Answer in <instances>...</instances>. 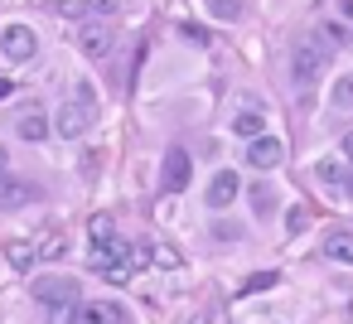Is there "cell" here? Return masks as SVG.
<instances>
[{
    "label": "cell",
    "instance_id": "ba28073f",
    "mask_svg": "<svg viewBox=\"0 0 353 324\" xmlns=\"http://www.w3.org/2000/svg\"><path fill=\"white\" fill-rule=\"evenodd\" d=\"M242 194V179H237V170H218L213 179H208V208L213 213H223L232 199Z\"/></svg>",
    "mask_w": 353,
    "mask_h": 324
},
{
    "label": "cell",
    "instance_id": "4fadbf2b",
    "mask_svg": "<svg viewBox=\"0 0 353 324\" xmlns=\"http://www.w3.org/2000/svg\"><path fill=\"white\" fill-rule=\"evenodd\" d=\"M15 136H20V141H49V117H44V112H25V117L15 121Z\"/></svg>",
    "mask_w": 353,
    "mask_h": 324
},
{
    "label": "cell",
    "instance_id": "e0dca14e",
    "mask_svg": "<svg viewBox=\"0 0 353 324\" xmlns=\"http://www.w3.org/2000/svg\"><path fill=\"white\" fill-rule=\"evenodd\" d=\"M6 261H10L15 271H30V266H34V242H10V247H6Z\"/></svg>",
    "mask_w": 353,
    "mask_h": 324
},
{
    "label": "cell",
    "instance_id": "8992f818",
    "mask_svg": "<svg viewBox=\"0 0 353 324\" xmlns=\"http://www.w3.org/2000/svg\"><path fill=\"white\" fill-rule=\"evenodd\" d=\"M78 49H83V59H107V49H112V25H107V20H88V25L78 30Z\"/></svg>",
    "mask_w": 353,
    "mask_h": 324
},
{
    "label": "cell",
    "instance_id": "d6986e66",
    "mask_svg": "<svg viewBox=\"0 0 353 324\" xmlns=\"http://www.w3.org/2000/svg\"><path fill=\"white\" fill-rule=\"evenodd\" d=\"M276 281H281L276 271H256V276H247V281H242V295H261V290H271Z\"/></svg>",
    "mask_w": 353,
    "mask_h": 324
},
{
    "label": "cell",
    "instance_id": "5bb4252c",
    "mask_svg": "<svg viewBox=\"0 0 353 324\" xmlns=\"http://www.w3.org/2000/svg\"><path fill=\"white\" fill-rule=\"evenodd\" d=\"M324 256L353 266V232H329V237H324Z\"/></svg>",
    "mask_w": 353,
    "mask_h": 324
},
{
    "label": "cell",
    "instance_id": "277c9868",
    "mask_svg": "<svg viewBox=\"0 0 353 324\" xmlns=\"http://www.w3.org/2000/svg\"><path fill=\"white\" fill-rule=\"evenodd\" d=\"M281 160H285L281 136H266V131H261V136H252V141H247V165H252V170H276Z\"/></svg>",
    "mask_w": 353,
    "mask_h": 324
},
{
    "label": "cell",
    "instance_id": "30bf717a",
    "mask_svg": "<svg viewBox=\"0 0 353 324\" xmlns=\"http://www.w3.org/2000/svg\"><path fill=\"white\" fill-rule=\"evenodd\" d=\"M314 174H319L329 189H339V194H348V199H353V170H348L343 160H334V155H329V160H319V165H314Z\"/></svg>",
    "mask_w": 353,
    "mask_h": 324
},
{
    "label": "cell",
    "instance_id": "2e32d148",
    "mask_svg": "<svg viewBox=\"0 0 353 324\" xmlns=\"http://www.w3.org/2000/svg\"><path fill=\"white\" fill-rule=\"evenodd\" d=\"M266 131V121H261V112L252 107V112H237V121H232V136H242V145L252 141V136H261Z\"/></svg>",
    "mask_w": 353,
    "mask_h": 324
},
{
    "label": "cell",
    "instance_id": "6da1fadb",
    "mask_svg": "<svg viewBox=\"0 0 353 324\" xmlns=\"http://www.w3.org/2000/svg\"><path fill=\"white\" fill-rule=\"evenodd\" d=\"M92 126H97V97H92V88H88V83H78V97H68V102L59 107L54 131H59L63 141H83Z\"/></svg>",
    "mask_w": 353,
    "mask_h": 324
},
{
    "label": "cell",
    "instance_id": "7402d4cb",
    "mask_svg": "<svg viewBox=\"0 0 353 324\" xmlns=\"http://www.w3.org/2000/svg\"><path fill=\"white\" fill-rule=\"evenodd\" d=\"M252 203H256V213H271V208H276V194H271L266 184H252Z\"/></svg>",
    "mask_w": 353,
    "mask_h": 324
},
{
    "label": "cell",
    "instance_id": "d4e9b609",
    "mask_svg": "<svg viewBox=\"0 0 353 324\" xmlns=\"http://www.w3.org/2000/svg\"><path fill=\"white\" fill-rule=\"evenodd\" d=\"M117 6H121V0H88V15L107 20V15H117Z\"/></svg>",
    "mask_w": 353,
    "mask_h": 324
},
{
    "label": "cell",
    "instance_id": "8fae6325",
    "mask_svg": "<svg viewBox=\"0 0 353 324\" xmlns=\"http://www.w3.org/2000/svg\"><path fill=\"white\" fill-rule=\"evenodd\" d=\"M73 324H121V310L112 300H88V305H78Z\"/></svg>",
    "mask_w": 353,
    "mask_h": 324
},
{
    "label": "cell",
    "instance_id": "52a82bcc",
    "mask_svg": "<svg viewBox=\"0 0 353 324\" xmlns=\"http://www.w3.org/2000/svg\"><path fill=\"white\" fill-rule=\"evenodd\" d=\"M189 174H194L189 150H184V145H170V150H165V189H170V194L189 189Z\"/></svg>",
    "mask_w": 353,
    "mask_h": 324
},
{
    "label": "cell",
    "instance_id": "603a6c76",
    "mask_svg": "<svg viewBox=\"0 0 353 324\" xmlns=\"http://www.w3.org/2000/svg\"><path fill=\"white\" fill-rule=\"evenodd\" d=\"M213 15L218 20H237L242 15V0H213Z\"/></svg>",
    "mask_w": 353,
    "mask_h": 324
},
{
    "label": "cell",
    "instance_id": "9a60e30c",
    "mask_svg": "<svg viewBox=\"0 0 353 324\" xmlns=\"http://www.w3.org/2000/svg\"><path fill=\"white\" fill-rule=\"evenodd\" d=\"M63 252H68V237H63V232H39V237H34V256L59 261Z\"/></svg>",
    "mask_w": 353,
    "mask_h": 324
},
{
    "label": "cell",
    "instance_id": "9c48e42d",
    "mask_svg": "<svg viewBox=\"0 0 353 324\" xmlns=\"http://www.w3.org/2000/svg\"><path fill=\"white\" fill-rule=\"evenodd\" d=\"M34 199H39V189H34L30 179L0 174V208H25V203H34Z\"/></svg>",
    "mask_w": 353,
    "mask_h": 324
},
{
    "label": "cell",
    "instance_id": "4316f807",
    "mask_svg": "<svg viewBox=\"0 0 353 324\" xmlns=\"http://www.w3.org/2000/svg\"><path fill=\"white\" fill-rule=\"evenodd\" d=\"M343 160H353V131L343 136Z\"/></svg>",
    "mask_w": 353,
    "mask_h": 324
},
{
    "label": "cell",
    "instance_id": "7c38bea8",
    "mask_svg": "<svg viewBox=\"0 0 353 324\" xmlns=\"http://www.w3.org/2000/svg\"><path fill=\"white\" fill-rule=\"evenodd\" d=\"M290 68H295L300 83H310V78L319 73V39H305V44L295 49V63H290Z\"/></svg>",
    "mask_w": 353,
    "mask_h": 324
},
{
    "label": "cell",
    "instance_id": "cb8c5ba5",
    "mask_svg": "<svg viewBox=\"0 0 353 324\" xmlns=\"http://www.w3.org/2000/svg\"><path fill=\"white\" fill-rule=\"evenodd\" d=\"M78 305H49V324H73Z\"/></svg>",
    "mask_w": 353,
    "mask_h": 324
},
{
    "label": "cell",
    "instance_id": "ffe728a7",
    "mask_svg": "<svg viewBox=\"0 0 353 324\" xmlns=\"http://www.w3.org/2000/svg\"><path fill=\"white\" fill-rule=\"evenodd\" d=\"M88 232H92V242H107V237H117V223H112L107 213H92V223H88Z\"/></svg>",
    "mask_w": 353,
    "mask_h": 324
},
{
    "label": "cell",
    "instance_id": "ac0fdd59",
    "mask_svg": "<svg viewBox=\"0 0 353 324\" xmlns=\"http://www.w3.org/2000/svg\"><path fill=\"white\" fill-rule=\"evenodd\" d=\"M329 102H334L339 112H353V73H343V78L334 83V92H329Z\"/></svg>",
    "mask_w": 353,
    "mask_h": 324
},
{
    "label": "cell",
    "instance_id": "3957f363",
    "mask_svg": "<svg viewBox=\"0 0 353 324\" xmlns=\"http://www.w3.org/2000/svg\"><path fill=\"white\" fill-rule=\"evenodd\" d=\"M0 54H6L10 63H30V59L39 54L34 30H30V25H6V30H0Z\"/></svg>",
    "mask_w": 353,
    "mask_h": 324
},
{
    "label": "cell",
    "instance_id": "44dd1931",
    "mask_svg": "<svg viewBox=\"0 0 353 324\" xmlns=\"http://www.w3.org/2000/svg\"><path fill=\"white\" fill-rule=\"evenodd\" d=\"M54 10L68 15V20H83L88 15V0H54Z\"/></svg>",
    "mask_w": 353,
    "mask_h": 324
},
{
    "label": "cell",
    "instance_id": "484cf974",
    "mask_svg": "<svg viewBox=\"0 0 353 324\" xmlns=\"http://www.w3.org/2000/svg\"><path fill=\"white\" fill-rule=\"evenodd\" d=\"M10 92H15V83H10V78H0V102H6Z\"/></svg>",
    "mask_w": 353,
    "mask_h": 324
},
{
    "label": "cell",
    "instance_id": "7a4b0ae2",
    "mask_svg": "<svg viewBox=\"0 0 353 324\" xmlns=\"http://www.w3.org/2000/svg\"><path fill=\"white\" fill-rule=\"evenodd\" d=\"M136 266H141V256H131V247H126L121 237L92 242V271H97L102 281L121 285V281H131V271H136Z\"/></svg>",
    "mask_w": 353,
    "mask_h": 324
},
{
    "label": "cell",
    "instance_id": "5b68a950",
    "mask_svg": "<svg viewBox=\"0 0 353 324\" xmlns=\"http://www.w3.org/2000/svg\"><path fill=\"white\" fill-rule=\"evenodd\" d=\"M34 300L39 305H78V281H68V276H39L34 281Z\"/></svg>",
    "mask_w": 353,
    "mask_h": 324
}]
</instances>
